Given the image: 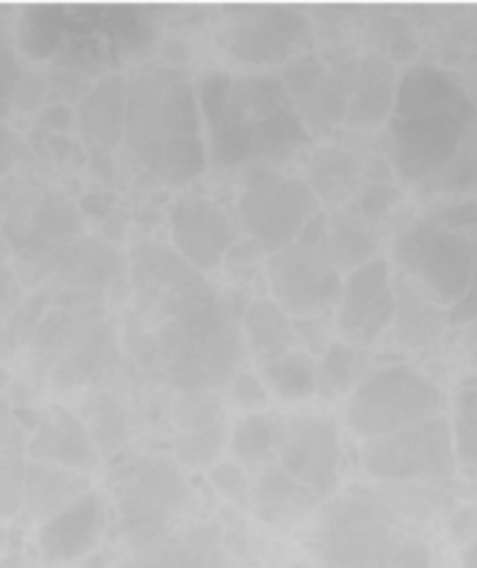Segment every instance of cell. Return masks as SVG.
<instances>
[{
    "instance_id": "7c38bea8",
    "label": "cell",
    "mask_w": 477,
    "mask_h": 568,
    "mask_svg": "<svg viewBox=\"0 0 477 568\" xmlns=\"http://www.w3.org/2000/svg\"><path fill=\"white\" fill-rule=\"evenodd\" d=\"M131 283L139 314L155 325L183 314L214 292L203 272L186 264L175 250L148 242L131 253Z\"/></svg>"
},
{
    "instance_id": "6f0895ef",
    "label": "cell",
    "mask_w": 477,
    "mask_h": 568,
    "mask_svg": "<svg viewBox=\"0 0 477 568\" xmlns=\"http://www.w3.org/2000/svg\"><path fill=\"white\" fill-rule=\"evenodd\" d=\"M211 568H233V566H227V564H225V558H222L220 564H214V566H211Z\"/></svg>"
},
{
    "instance_id": "db71d44e",
    "label": "cell",
    "mask_w": 477,
    "mask_h": 568,
    "mask_svg": "<svg viewBox=\"0 0 477 568\" xmlns=\"http://www.w3.org/2000/svg\"><path fill=\"white\" fill-rule=\"evenodd\" d=\"M42 120L50 122V128H53V131H61V128L72 120V114L67 105H50V109L42 114Z\"/></svg>"
},
{
    "instance_id": "52a82bcc",
    "label": "cell",
    "mask_w": 477,
    "mask_h": 568,
    "mask_svg": "<svg viewBox=\"0 0 477 568\" xmlns=\"http://www.w3.org/2000/svg\"><path fill=\"white\" fill-rule=\"evenodd\" d=\"M120 532L136 552L166 541L172 516L192 505V488L172 458L128 455L109 475Z\"/></svg>"
},
{
    "instance_id": "9f6ffc18",
    "label": "cell",
    "mask_w": 477,
    "mask_h": 568,
    "mask_svg": "<svg viewBox=\"0 0 477 568\" xmlns=\"http://www.w3.org/2000/svg\"><path fill=\"white\" fill-rule=\"evenodd\" d=\"M471 70H475V75H477V31H475V37H471Z\"/></svg>"
},
{
    "instance_id": "74e56055",
    "label": "cell",
    "mask_w": 477,
    "mask_h": 568,
    "mask_svg": "<svg viewBox=\"0 0 477 568\" xmlns=\"http://www.w3.org/2000/svg\"><path fill=\"white\" fill-rule=\"evenodd\" d=\"M98 453H114L128 438V410L111 394H94L83 419Z\"/></svg>"
},
{
    "instance_id": "8992f818",
    "label": "cell",
    "mask_w": 477,
    "mask_h": 568,
    "mask_svg": "<svg viewBox=\"0 0 477 568\" xmlns=\"http://www.w3.org/2000/svg\"><path fill=\"white\" fill-rule=\"evenodd\" d=\"M447 408L449 399L444 388L425 372L399 361L372 366L361 377L358 386L347 394L344 419L349 433L361 442H369L438 419Z\"/></svg>"
},
{
    "instance_id": "5bb4252c",
    "label": "cell",
    "mask_w": 477,
    "mask_h": 568,
    "mask_svg": "<svg viewBox=\"0 0 477 568\" xmlns=\"http://www.w3.org/2000/svg\"><path fill=\"white\" fill-rule=\"evenodd\" d=\"M277 466L308 488L319 503L336 497L342 480L344 447L342 433L331 416L297 414L283 422Z\"/></svg>"
},
{
    "instance_id": "836d02e7",
    "label": "cell",
    "mask_w": 477,
    "mask_h": 568,
    "mask_svg": "<svg viewBox=\"0 0 477 568\" xmlns=\"http://www.w3.org/2000/svg\"><path fill=\"white\" fill-rule=\"evenodd\" d=\"M383 503L394 516L408 525L436 519L444 510L455 508V494L444 483H399V486H377Z\"/></svg>"
},
{
    "instance_id": "ba28073f",
    "label": "cell",
    "mask_w": 477,
    "mask_h": 568,
    "mask_svg": "<svg viewBox=\"0 0 477 568\" xmlns=\"http://www.w3.org/2000/svg\"><path fill=\"white\" fill-rule=\"evenodd\" d=\"M236 209L247 239L266 253L297 242L300 231L322 211L305 178L286 175L275 164L244 166Z\"/></svg>"
},
{
    "instance_id": "5b68a950",
    "label": "cell",
    "mask_w": 477,
    "mask_h": 568,
    "mask_svg": "<svg viewBox=\"0 0 477 568\" xmlns=\"http://www.w3.org/2000/svg\"><path fill=\"white\" fill-rule=\"evenodd\" d=\"M242 353V322L216 292L161 322L148 336V358L186 394H211L227 386L238 372Z\"/></svg>"
},
{
    "instance_id": "d6a6232c",
    "label": "cell",
    "mask_w": 477,
    "mask_h": 568,
    "mask_svg": "<svg viewBox=\"0 0 477 568\" xmlns=\"http://www.w3.org/2000/svg\"><path fill=\"white\" fill-rule=\"evenodd\" d=\"M369 369V355L364 349L342 342V338H333L316 361V394L322 399L347 397Z\"/></svg>"
},
{
    "instance_id": "d590c367",
    "label": "cell",
    "mask_w": 477,
    "mask_h": 568,
    "mask_svg": "<svg viewBox=\"0 0 477 568\" xmlns=\"http://www.w3.org/2000/svg\"><path fill=\"white\" fill-rule=\"evenodd\" d=\"M67 33V9L61 6H31L17 22V42L33 61L61 53Z\"/></svg>"
},
{
    "instance_id": "4fadbf2b",
    "label": "cell",
    "mask_w": 477,
    "mask_h": 568,
    "mask_svg": "<svg viewBox=\"0 0 477 568\" xmlns=\"http://www.w3.org/2000/svg\"><path fill=\"white\" fill-rule=\"evenodd\" d=\"M358 55L347 53L342 59H327L316 50L288 61L277 75L297 109L308 133H331L344 125L353 87V70Z\"/></svg>"
},
{
    "instance_id": "1f68e13d",
    "label": "cell",
    "mask_w": 477,
    "mask_h": 568,
    "mask_svg": "<svg viewBox=\"0 0 477 568\" xmlns=\"http://www.w3.org/2000/svg\"><path fill=\"white\" fill-rule=\"evenodd\" d=\"M258 377L264 381L270 397L281 403H303L316 394V361L311 353L294 347L277 358L261 361Z\"/></svg>"
},
{
    "instance_id": "7bdbcfd3",
    "label": "cell",
    "mask_w": 477,
    "mask_h": 568,
    "mask_svg": "<svg viewBox=\"0 0 477 568\" xmlns=\"http://www.w3.org/2000/svg\"><path fill=\"white\" fill-rule=\"evenodd\" d=\"M227 392H231V399L236 408L247 410V414H258V410H266L270 405V392H266L264 381L258 377V372L253 369H238L236 375L227 383Z\"/></svg>"
},
{
    "instance_id": "e0dca14e",
    "label": "cell",
    "mask_w": 477,
    "mask_h": 568,
    "mask_svg": "<svg viewBox=\"0 0 477 568\" xmlns=\"http://www.w3.org/2000/svg\"><path fill=\"white\" fill-rule=\"evenodd\" d=\"M172 250L197 272H211L225 264L227 250L233 247V222L216 200L205 194H181L170 205Z\"/></svg>"
},
{
    "instance_id": "b9f144b4",
    "label": "cell",
    "mask_w": 477,
    "mask_h": 568,
    "mask_svg": "<svg viewBox=\"0 0 477 568\" xmlns=\"http://www.w3.org/2000/svg\"><path fill=\"white\" fill-rule=\"evenodd\" d=\"M399 203V189L388 181H366L364 189L358 192V211L364 220H369L372 225L388 216L394 211V205Z\"/></svg>"
},
{
    "instance_id": "44dd1931",
    "label": "cell",
    "mask_w": 477,
    "mask_h": 568,
    "mask_svg": "<svg viewBox=\"0 0 477 568\" xmlns=\"http://www.w3.org/2000/svg\"><path fill=\"white\" fill-rule=\"evenodd\" d=\"M26 453L31 464L61 466V469L83 471V475L92 471L100 458L81 416L59 408V405H53V408L39 416L37 430L26 444Z\"/></svg>"
},
{
    "instance_id": "4316f807",
    "label": "cell",
    "mask_w": 477,
    "mask_h": 568,
    "mask_svg": "<svg viewBox=\"0 0 477 568\" xmlns=\"http://www.w3.org/2000/svg\"><path fill=\"white\" fill-rule=\"evenodd\" d=\"M125 272V255L100 239H78L61 250L55 275L75 292H98Z\"/></svg>"
},
{
    "instance_id": "7a4b0ae2",
    "label": "cell",
    "mask_w": 477,
    "mask_h": 568,
    "mask_svg": "<svg viewBox=\"0 0 477 568\" xmlns=\"http://www.w3.org/2000/svg\"><path fill=\"white\" fill-rule=\"evenodd\" d=\"M477 150V105L455 72L419 61L399 75L386 122V155L399 178L425 189Z\"/></svg>"
},
{
    "instance_id": "7dc6e473",
    "label": "cell",
    "mask_w": 477,
    "mask_h": 568,
    "mask_svg": "<svg viewBox=\"0 0 477 568\" xmlns=\"http://www.w3.org/2000/svg\"><path fill=\"white\" fill-rule=\"evenodd\" d=\"M22 78L20 64H17V53L3 37H0V116L11 111V98H14L17 81Z\"/></svg>"
},
{
    "instance_id": "60d3db41",
    "label": "cell",
    "mask_w": 477,
    "mask_h": 568,
    "mask_svg": "<svg viewBox=\"0 0 477 568\" xmlns=\"http://www.w3.org/2000/svg\"><path fill=\"white\" fill-rule=\"evenodd\" d=\"M209 480L227 503L242 505V508L250 510V477L242 464H236V460H220V464L209 469Z\"/></svg>"
},
{
    "instance_id": "d6986e66",
    "label": "cell",
    "mask_w": 477,
    "mask_h": 568,
    "mask_svg": "<svg viewBox=\"0 0 477 568\" xmlns=\"http://www.w3.org/2000/svg\"><path fill=\"white\" fill-rule=\"evenodd\" d=\"M78 128L92 155V166L111 178V159L125 136V75L114 72L89 89L78 105Z\"/></svg>"
},
{
    "instance_id": "11a10c76",
    "label": "cell",
    "mask_w": 477,
    "mask_h": 568,
    "mask_svg": "<svg viewBox=\"0 0 477 568\" xmlns=\"http://www.w3.org/2000/svg\"><path fill=\"white\" fill-rule=\"evenodd\" d=\"M460 566L464 568H477V541H471L469 547L460 552Z\"/></svg>"
},
{
    "instance_id": "f6af8a7d",
    "label": "cell",
    "mask_w": 477,
    "mask_h": 568,
    "mask_svg": "<svg viewBox=\"0 0 477 568\" xmlns=\"http://www.w3.org/2000/svg\"><path fill=\"white\" fill-rule=\"evenodd\" d=\"M449 544L466 549L471 541H477V505H455L444 521Z\"/></svg>"
},
{
    "instance_id": "6da1fadb",
    "label": "cell",
    "mask_w": 477,
    "mask_h": 568,
    "mask_svg": "<svg viewBox=\"0 0 477 568\" xmlns=\"http://www.w3.org/2000/svg\"><path fill=\"white\" fill-rule=\"evenodd\" d=\"M194 89L214 166L277 164L308 142V128L277 72L209 70Z\"/></svg>"
},
{
    "instance_id": "ffe728a7",
    "label": "cell",
    "mask_w": 477,
    "mask_h": 568,
    "mask_svg": "<svg viewBox=\"0 0 477 568\" xmlns=\"http://www.w3.org/2000/svg\"><path fill=\"white\" fill-rule=\"evenodd\" d=\"M105 527L103 497L98 491L83 494L72 505H67L61 514L50 516L39 525L37 549L44 564L61 566L81 560L98 547Z\"/></svg>"
},
{
    "instance_id": "9a60e30c",
    "label": "cell",
    "mask_w": 477,
    "mask_h": 568,
    "mask_svg": "<svg viewBox=\"0 0 477 568\" xmlns=\"http://www.w3.org/2000/svg\"><path fill=\"white\" fill-rule=\"evenodd\" d=\"M272 303L288 316H319L342 294V277L319 253L300 244L270 253L264 264Z\"/></svg>"
},
{
    "instance_id": "ac0fdd59",
    "label": "cell",
    "mask_w": 477,
    "mask_h": 568,
    "mask_svg": "<svg viewBox=\"0 0 477 568\" xmlns=\"http://www.w3.org/2000/svg\"><path fill=\"white\" fill-rule=\"evenodd\" d=\"M231 442V422L222 399L214 394H189L177 408L172 427V460L186 469H211L220 464Z\"/></svg>"
},
{
    "instance_id": "ee69618b",
    "label": "cell",
    "mask_w": 477,
    "mask_h": 568,
    "mask_svg": "<svg viewBox=\"0 0 477 568\" xmlns=\"http://www.w3.org/2000/svg\"><path fill=\"white\" fill-rule=\"evenodd\" d=\"M425 220L449 227V231L469 233L477 225V200H447V203H438L427 211Z\"/></svg>"
},
{
    "instance_id": "d4e9b609",
    "label": "cell",
    "mask_w": 477,
    "mask_h": 568,
    "mask_svg": "<svg viewBox=\"0 0 477 568\" xmlns=\"http://www.w3.org/2000/svg\"><path fill=\"white\" fill-rule=\"evenodd\" d=\"M109 333L111 331L105 327V322L94 314L89 320L78 322L67 347L61 349V355L50 366L55 388L83 386V383L94 381L105 369L111 353Z\"/></svg>"
},
{
    "instance_id": "cb8c5ba5",
    "label": "cell",
    "mask_w": 477,
    "mask_h": 568,
    "mask_svg": "<svg viewBox=\"0 0 477 568\" xmlns=\"http://www.w3.org/2000/svg\"><path fill=\"white\" fill-rule=\"evenodd\" d=\"M319 505V499L300 486L277 464L261 466L250 480V510L270 527H288L305 519Z\"/></svg>"
},
{
    "instance_id": "83f0119b",
    "label": "cell",
    "mask_w": 477,
    "mask_h": 568,
    "mask_svg": "<svg viewBox=\"0 0 477 568\" xmlns=\"http://www.w3.org/2000/svg\"><path fill=\"white\" fill-rule=\"evenodd\" d=\"M305 183L319 203L325 200L331 205H344L364 189V164L353 150L327 144L311 153L305 164Z\"/></svg>"
},
{
    "instance_id": "3957f363",
    "label": "cell",
    "mask_w": 477,
    "mask_h": 568,
    "mask_svg": "<svg viewBox=\"0 0 477 568\" xmlns=\"http://www.w3.org/2000/svg\"><path fill=\"white\" fill-rule=\"evenodd\" d=\"M125 155L148 181L183 186L209 166L192 78L177 67H144L125 78Z\"/></svg>"
},
{
    "instance_id": "bcb514c9",
    "label": "cell",
    "mask_w": 477,
    "mask_h": 568,
    "mask_svg": "<svg viewBox=\"0 0 477 568\" xmlns=\"http://www.w3.org/2000/svg\"><path fill=\"white\" fill-rule=\"evenodd\" d=\"M48 92H50L48 78L39 75V72H22V78L17 81L14 98H11V109L22 111V114H28V111H39V105H42V100L48 98Z\"/></svg>"
},
{
    "instance_id": "277c9868",
    "label": "cell",
    "mask_w": 477,
    "mask_h": 568,
    "mask_svg": "<svg viewBox=\"0 0 477 568\" xmlns=\"http://www.w3.org/2000/svg\"><path fill=\"white\" fill-rule=\"evenodd\" d=\"M305 547L319 568H433L430 544L375 488L355 486L327 499Z\"/></svg>"
},
{
    "instance_id": "484cf974",
    "label": "cell",
    "mask_w": 477,
    "mask_h": 568,
    "mask_svg": "<svg viewBox=\"0 0 477 568\" xmlns=\"http://www.w3.org/2000/svg\"><path fill=\"white\" fill-rule=\"evenodd\" d=\"M377 227L358 214L355 209H338L327 214L325 239H322L319 255L338 272L349 275L358 266L375 261L377 253Z\"/></svg>"
},
{
    "instance_id": "8fae6325",
    "label": "cell",
    "mask_w": 477,
    "mask_h": 568,
    "mask_svg": "<svg viewBox=\"0 0 477 568\" xmlns=\"http://www.w3.org/2000/svg\"><path fill=\"white\" fill-rule=\"evenodd\" d=\"M361 466L377 486L449 483L458 471L449 419L438 416L392 436L369 438L361 444Z\"/></svg>"
},
{
    "instance_id": "f546056e",
    "label": "cell",
    "mask_w": 477,
    "mask_h": 568,
    "mask_svg": "<svg viewBox=\"0 0 477 568\" xmlns=\"http://www.w3.org/2000/svg\"><path fill=\"white\" fill-rule=\"evenodd\" d=\"M242 342L244 349L261 361L277 358V355L294 349L297 342V331H294L292 316L283 314L270 297L253 300L242 314Z\"/></svg>"
},
{
    "instance_id": "9c48e42d",
    "label": "cell",
    "mask_w": 477,
    "mask_h": 568,
    "mask_svg": "<svg viewBox=\"0 0 477 568\" xmlns=\"http://www.w3.org/2000/svg\"><path fill=\"white\" fill-rule=\"evenodd\" d=\"M394 261L399 266L397 272L410 277L449 311L469 286L477 261V239L419 216L394 239Z\"/></svg>"
},
{
    "instance_id": "7402d4cb",
    "label": "cell",
    "mask_w": 477,
    "mask_h": 568,
    "mask_svg": "<svg viewBox=\"0 0 477 568\" xmlns=\"http://www.w3.org/2000/svg\"><path fill=\"white\" fill-rule=\"evenodd\" d=\"M397 64H392L386 55L372 53V50L358 53L344 125L358 131V128H375L380 122H388L394 100H397Z\"/></svg>"
},
{
    "instance_id": "f35d334b",
    "label": "cell",
    "mask_w": 477,
    "mask_h": 568,
    "mask_svg": "<svg viewBox=\"0 0 477 568\" xmlns=\"http://www.w3.org/2000/svg\"><path fill=\"white\" fill-rule=\"evenodd\" d=\"M37 231L42 233L50 242H67L70 236H75L81 231V216H78V209L64 197V194H48V197L39 203L37 216Z\"/></svg>"
},
{
    "instance_id": "f1b7e54d",
    "label": "cell",
    "mask_w": 477,
    "mask_h": 568,
    "mask_svg": "<svg viewBox=\"0 0 477 568\" xmlns=\"http://www.w3.org/2000/svg\"><path fill=\"white\" fill-rule=\"evenodd\" d=\"M89 491H92V483L83 471L61 469V466L50 464H28L22 510H28L33 521H48L50 516L61 514L67 505H72Z\"/></svg>"
},
{
    "instance_id": "e575fe53",
    "label": "cell",
    "mask_w": 477,
    "mask_h": 568,
    "mask_svg": "<svg viewBox=\"0 0 477 568\" xmlns=\"http://www.w3.org/2000/svg\"><path fill=\"white\" fill-rule=\"evenodd\" d=\"M364 26L372 53L386 55L392 64H408L419 53L416 26L399 9H372Z\"/></svg>"
},
{
    "instance_id": "816d5d0a",
    "label": "cell",
    "mask_w": 477,
    "mask_h": 568,
    "mask_svg": "<svg viewBox=\"0 0 477 568\" xmlns=\"http://www.w3.org/2000/svg\"><path fill=\"white\" fill-rule=\"evenodd\" d=\"M20 300V286H17V277L11 275V270L6 264H0V314H11L14 303Z\"/></svg>"
},
{
    "instance_id": "2e32d148",
    "label": "cell",
    "mask_w": 477,
    "mask_h": 568,
    "mask_svg": "<svg viewBox=\"0 0 477 568\" xmlns=\"http://www.w3.org/2000/svg\"><path fill=\"white\" fill-rule=\"evenodd\" d=\"M394 322V270L386 258H375L342 277L336 303V331L342 342L369 347Z\"/></svg>"
},
{
    "instance_id": "f907efd6",
    "label": "cell",
    "mask_w": 477,
    "mask_h": 568,
    "mask_svg": "<svg viewBox=\"0 0 477 568\" xmlns=\"http://www.w3.org/2000/svg\"><path fill=\"white\" fill-rule=\"evenodd\" d=\"M449 325L475 327L477 333V261H475V270H471L469 286H466L464 297L449 308Z\"/></svg>"
},
{
    "instance_id": "681fc988",
    "label": "cell",
    "mask_w": 477,
    "mask_h": 568,
    "mask_svg": "<svg viewBox=\"0 0 477 568\" xmlns=\"http://www.w3.org/2000/svg\"><path fill=\"white\" fill-rule=\"evenodd\" d=\"M266 250L261 247L258 242H253V239H244V242H233V247L227 250L225 255V264L227 270L233 272V275H247V272H255L261 266V255H264Z\"/></svg>"
},
{
    "instance_id": "8d00e7d4",
    "label": "cell",
    "mask_w": 477,
    "mask_h": 568,
    "mask_svg": "<svg viewBox=\"0 0 477 568\" xmlns=\"http://www.w3.org/2000/svg\"><path fill=\"white\" fill-rule=\"evenodd\" d=\"M449 430H453L458 469L477 480V375L466 377L455 392Z\"/></svg>"
},
{
    "instance_id": "4dcf8cb0",
    "label": "cell",
    "mask_w": 477,
    "mask_h": 568,
    "mask_svg": "<svg viewBox=\"0 0 477 568\" xmlns=\"http://www.w3.org/2000/svg\"><path fill=\"white\" fill-rule=\"evenodd\" d=\"M283 416L275 410H258V414H247L231 425V449L233 458L242 466H266L277 460V449H281L283 438Z\"/></svg>"
},
{
    "instance_id": "30bf717a",
    "label": "cell",
    "mask_w": 477,
    "mask_h": 568,
    "mask_svg": "<svg viewBox=\"0 0 477 568\" xmlns=\"http://www.w3.org/2000/svg\"><path fill=\"white\" fill-rule=\"evenodd\" d=\"M231 20L220 31V48L233 64L247 70L286 67L311 53L316 37L308 11L297 6H253L231 9Z\"/></svg>"
},
{
    "instance_id": "ab89813d",
    "label": "cell",
    "mask_w": 477,
    "mask_h": 568,
    "mask_svg": "<svg viewBox=\"0 0 477 568\" xmlns=\"http://www.w3.org/2000/svg\"><path fill=\"white\" fill-rule=\"evenodd\" d=\"M28 464L20 455H0V519H11L26 505Z\"/></svg>"
},
{
    "instance_id": "f5cc1de1",
    "label": "cell",
    "mask_w": 477,
    "mask_h": 568,
    "mask_svg": "<svg viewBox=\"0 0 477 568\" xmlns=\"http://www.w3.org/2000/svg\"><path fill=\"white\" fill-rule=\"evenodd\" d=\"M14 436H20V427H17L9 403L0 397V455H11V442H14Z\"/></svg>"
},
{
    "instance_id": "603a6c76",
    "label": "cell",
    "mask_w": 477,
    "mask_h": 568,
    "mask_svg": "<svg viewBox=\"0 0 477 568\" xmlns=\"http://www.w3.org/2000/svg\"><path fill=\"white\" fill-rule=\"evenodd\" d=\"M449 311L403 272H394V342L405 349H425L447 331Z\"/></svg>"
},
{
    "instance_id": "c3c4849f",
    "label": "cell",
    "mask_w": 477,
    "mask_h": 568,
    "mask_svg": "<svg viewBox=\"0 0 477 568\" xmlns=\"http://www.w3.org/2000/svg\"><path fill=\"white\" fill-rule=\"evenodd\" d=\"M48 87H50V92L61 94V98L83 100L89 94V89L94 87V83L89 81L87 72L72 70V67H61V70H55L53 75L48 78Z\"/></svg>"
}]
</instances>
